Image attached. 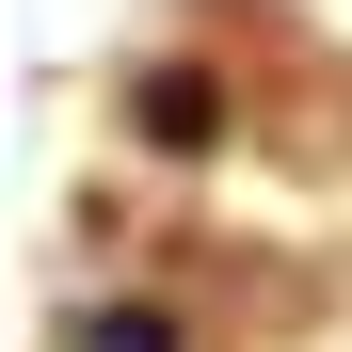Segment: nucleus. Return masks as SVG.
<instances>
[{
  "instance_id": "obj_1",
  "label": "nucleus",
  "mask_w": 352,
  "mask_h": 352,
  "mask_svg": "<svg viewBox=\"0 0 352 352\" xmlns=\"http://www.w3.org/2000/svg\"><path fill=\"white\" fill-rule=\"evenodd\" d=\"M129 129H144L160 160H208V144H224V96H208V65H144V96H129Z\"/></svg>"
},
{
  "instance_id": "obj_2",
  "label": "nucleus",
  "mask_w": 352,
  "mask_h": 352,
  "mask_svg": "<svg viewBox=\"0 0 352 352\" xmlns=\"http://www.w3.org/2000/svg\"><path fill=\"white\" fill-rule=\"evenodd\" d=\"M65 352H192V336H176V305H80Z\"/></svg>"
}]
</instances>
